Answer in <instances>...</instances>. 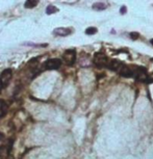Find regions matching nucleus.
<instances>
[{"mask_svg":"<svg viewBox=\"0 0 153 159\" xmlns=\"http://www.w3.org/2000/svg\"><path fill=\"white\" fill-rule=\"evenodd\" d=\"M9 153V151H8V149H6L5 147H1L0 148V157H5L6 154Z\"/></svg>","mask_w":153,"mask_h":159,"instance_id":"obj_12","label":"nucleus"},{"mask_svg":"<svg viewBox=\"0 0 153 159\" xmlns=\"http://www.w3.org/2000/svg\"><path fill=\"white\" fill-rule=\"evenodd\" d=\"M122 63L120 61H118V59H112V61H109L108 63H107V68L110 69L112 71H118L119 68L121 67Z\"/></svg>","mask_w":153,"mask_h":159,"instance_id":"obj_7","label":"nucleus"},{"mask_svg":"<svg viewBox=\"0 0 153 159\" xmlns=\"http://www.w3.org/2000/svg\"><path fill=\"white\" fill-rule=\"evenodd\" d=\"M108 61H109L108 57L104 53L99 52L94 55V63L97 65L98 67H107Z\"/></svg>","mask_w":153,"mask_h":159,"instance_id":"obj_2","label":"nucleus"},{"mask_svg":"<svg viewBox=\"0 0 153 159\" xmlns=\"http://www.w3.org/2000/svg\"><path fill=\"white\" fill-rule=\"evenodd\" d=\"M58 11V8L55 7L54 5H49L48 7L46 8V13L47 15H51V14H55Z\"/></svg>","mask_w":153,"mask_h":159,"instance_id":"obj_11","label":"nucleus"},{"mask_svg":"<svg viewBox=\"0 0 153 159\" xmlns=\"http://www.w3.org/2000/svg\"><path fill=\"white\" fill-rule=\"evenodd\" d=\"M120 13H121V14H125V13H126V7H125V6H122V7H121V9H120Z\"/></svg>","mask_w":153,"mask_h":159,"instance_id":"obj_15","label":"nucleus"},{"mask_svg":"<svg viewBox=\"0 0 153 159\" xmlns=\"http://www.w3.org/2000/svg\"><path fill=\"white\" fill-rule=\"evenodd\" d=\"M62 66V61L58 58H51V59H48V61L45 63V69L46 70H56L60 67Z\"/></svg>","mask_w":153,"mask_h":159,"instance_id":"obj_3","label":"nucleus"},{"mask_svg":"<svg viewBox=\"0 0 153 159\" xmlns=\"http://www.w3.org/2000/svg\"><path fill=\"white\" fill-rule=\"evenodd\" d=\"M93 8L94 9H97V11H103L106 8V4L105 3H102V2H97V3H94L93 4Z\"/></svg>","mask_w":153,"mask_h":159,"instance_id":"obj_10","label":"nucleus"},{"mask_svg":"<svg viewBox=\"0 0 153 159\" xmlns=\"http://www.w3.org/2000/svg\"><path fill=\"white\" fill-rule=\"evenodd\" d=\"M130 38H132V40H137V38H139V33H137V32H130Z\"/></svg>","mask_w":153,"mask_h":159,"instance_id":"obj_14","label":"nucleus"},{"mask_svg":"<svg viewBox=\"0 0 153 159\" xmlns=\"http://www.w3.org/2000/svg\"><path fill=\"white\" fill-rule=\"evenodd\" d=\"M97 32V28H95V27H89L85 30V33L87 34H95V33Z\"/></svg>","mask_w":153,"mask_h":159,"instance_id":"obj_13","label":"nucleus"},{"mask_svg":"<svg viewBox=\"0 0 153 159\" xmlns=\"http://www.w3.org/2000/svg\"><path fill=\"white\" fill-rule=\"evenodd\" d=\"M12 70H9V69H6V70H4V71L1 73V75H0V82H1V84L4 86V85H6L8 82H9V80H11L12 78Z\"/></svg>","mask_w":153,"mask_h":159,"instance_id":"obj_5","label":"nucleus"},{"mask_svg":"<svg viewBox=\"0 0 153 159\" xmlns=\"http://www.w3.org/2000/svg\"><path fill=\"white\" fill-rule=\"evenodd\" d=\"M7 111V104L5 103V101L0 100V117H3Z\"/></svg>","mask_w":153,"mask_h":159,"instance_id":"obj_8","label":"nucleus"},{"mask_svg":"<svg viewBox=\"0 0 153 159\" xmlns=\"http://www.w3.org/2000/svg\"><path fill=\"white\" fill-rule=\"evenodd\" d=\"M151 61H153V58H151Z\"/></svg>","mask_w":153,"mask_h":159,"instance_id":"obj_18","label":"nucleus"},{"mask_svg":"<svg viewBox=\"0 0 153 159\" xmlns=\"http://www.w3.org/2000/svg\"><path fill=\"white\" fill-rule=\"evenodd\" d=\"M150 43H151V44L153 45V38H152V40H151V41H150Z\"/></svg>","mask_w":153,"mask_h":159,"instance_id":"obj_17","label":"nucleus"},{"mask_svg":"<svg viewBox=\"0 0 153 159\" xmlns=\"http://www.w3.org/2000/svg\"><path fill=\"white\" fill-rule=\"evenodd\" d=\"M71 32L72 30L70 28H66V27H58V28H55L54 30H53V33L58 36H67Z\"/></svg>","mask_w":153,"mask_h":159,"instance_id":"obj_6","label":"nucleus"},{"mask_svg":"<svg viewBox=\"0 0 153 159\" xmlns=\"http://www.w3.org/2000/svg\"><path fill=\"white\" fill-rule=\"evenodd\" d=\"M117 72L122 77H126V78H128V77H133V70H132L130 67L123 65V63L121 65V67L119 68V70H118Z\"/></svg>","mask_w":153,"mask_h":159,"instance_id":"obj_4","label":"nucleus"},{"mask_svg":"<svg viewBox=\"0 0 153 159\" xmlns=\"http://www.w3.org/2000/svg\"><path fill=\"white\" fill-rule=\"evenodd\" d=\"M38 3H39V0H26L24 6L26 8H33L38 5Z\"/></svg>","mask_w":153,"mask_h":159,"instance_id":"obj_9","label":"nucleus"},{"mask_svg":"<svg viewBox=\"0 0 153 159\" xmlns=\"http://www.w3.org/2000/svg\"><path fill=\"white\" fill-rule=\"evenodd\" d=\"M63 61L68 66H73L75 61H76V51L73 49L66 50L63 54Z\"/></svg>","mask_w":153,"mask_h":159,"instance_id":"obj_1","label":"nucleus"},{"mask_svg":"<svg viewBox=\"0 0 153 159\" xmlns=\"http://www.w3.org/2000/svg\"><path fill=\"white\" fill-rule=\"evenodd\" d=\"M2 88H3V85L1 84V82H0V93H1V91H2Z\"/></svg>","mask_w":153,"mask_h":159,"instance_id":"obj_16","label":"nucleus"}]
</instances>
